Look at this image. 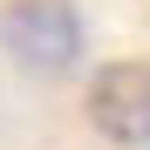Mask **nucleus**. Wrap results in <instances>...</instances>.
Masks as SVG:
<instances>
[{
    "instance_id": "nucleus-1",
    "label": "nucleus",
    "mask_w": 150,
    "mask_h": 150,
    "mask_svg": "<svg viewBox=\"0 0 150 150\" xmlns=\"http://www.w3.org/2000/svg\"><path fill=\"white\" fill-rule=\"evenodd\" d=\"M0 48L28 75H62L82 55V14L75 0H7L0 7Z\"/></svg>"
},
{
    "instance_id": "nucleus-2",
    "label": "nucleus",
    "mask_w": 150,
    "mask_h": 150,
    "mask_svg": "<svg viewBox=\"0 0 150 150\" xmlns=\"http://www.w3.org/2000/svg\"><path fill=\"white\" fill-rule=\"evenodd\" d=\"M89 123L116 150H150V62L123 55L89 75Z\"/></svg>"
}]
</instances>
